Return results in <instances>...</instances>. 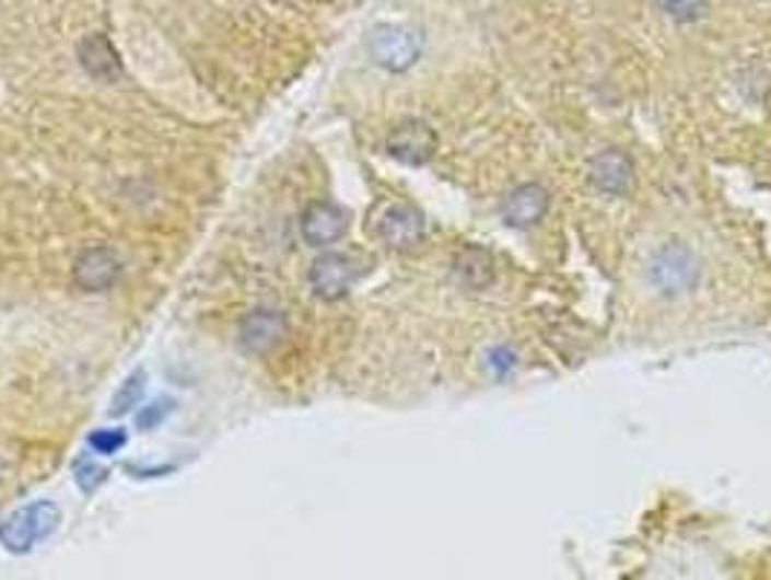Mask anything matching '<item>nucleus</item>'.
<instances>
[{"label":"nucleus","instance_id":"nucleus-1","mask_svg":"<svg viewBox=\"0 0 771 580\" xmlns=\"http://www.w3.org/2000/svg\"><path fill=\"white\" fill-rule=\"evenodd\" d=\"M59 522L61 511L56 502H33L15 511L7 522H0V543L12 555H26L33 552L38 540L50 537L52 531L59 529Z\"/></svg>","mask_w":771,"mask_h":580},{"label":"nucleus","instance_id":"nucleus-2","mask_svg":"<svg viewBox=\"0 0 771 580\" xmlns=\"http://www.w3.org/2000/svg\"><path fill=\"white\" fill-rule=\"evenodd\" d=\"M369 53L383 70L389 73H400L416 65L421 56V38L412 30L398 24H381L374 26L369 35Z\"/></svg>","mask_w":771,"mask_h":580},{"label":"nucleus","instance_id":"nucleus-3","mask_svg":"<svg viewBox=\"0 0 771 580\" xmlns=\"http://www.w3.org/2000/svg\"><path fill=\"white\" fill-rule=\"evenodd\" d=\"M363 262L349 253H325L311 265V288L319 299L325 302H334V299H342L357 285V279L363 276Z\"/></svg>","mask_w":771,"mask_h":580},{"label":"nucleus","instance_id":"nucleus-4","mask_svg":"<svg viewBox=\"0 0 771 580\" xmlns=\"http://www.w3.org/2000/svg\"><path fill=\"white\" fill-rule=\"evenodd\" d=\"M699 279V265L697 256L690 253L685 244H664L658 253H655L653 265H650V282L655 288L673 297V293H685L697 285Z\"/></svg>","mask_w":771,"mask_h":580},{"label":"nucleus","instance_id":"nucleus-5","mask_svg":"<svg viewBox=\"0 0 771 580\" xmlns=\"http://www.w3.org/2000/svg\"><path fill=\"white\" fill-rule=\"evenodd\" d=\"M435 149H439V137L421 119H407L398 128H392V134L386 137V151L400 163H407V166L430 163Z\"/></svg>","mask_w":771,"mask_h":580},{"label":"nucleus","instance_id":"nucleus-6","mask_svg":"<svg viewBox=\"0 0 771 580\" xmlns=\"http://www.w3.org/2000/svg\"><path fill=\"white\" fill-rule=\"evenodd\" d=\"M299 230H302V239L311 247H328L334 241H340L349 230V212L331 204V200H316L305 209Z\"/></svg>","mask_w":771,"mask_h":580},{"label":"nucleus","instance_id":"nucleus-7","mask_svg":"<svg viewBox=\"0 0 771 580\" xmlns=\"http://www.w3.org/2000/svg\"><path fill=\"white\" fill-rule=\"evenodd\" d=\"M427 224H423L421 209L409 207V204H392L377 218V235L383 244H389L395 250L416 247L423 239Z\"/></svg>","mask_w":771,"mask_h":580},{"label":"nucleus","instance_id":"nucleus-8","mask_svg":"<svg viewBox=\"0 0 771 580\" xmlns=\"http://www.w3.org/2000/svg\"><path fill=\"white\" fill-rule=\"evenodd\" d=\"M288 337V320L279 311H253L238 328V343L247 355H267Z\"/></svg>","mask_w":771,"mask_h":580},{"label":"nucleus","instance_id":"nucleus-9","mask_svg":"<svg viewBox=\"0 0 771 580\" xmlns=\"http://www.w3.org/2000/svg\"><path fill=\"white\" fill-rule=\"evenodd\" d=\"M119 258L114 250L108 247H91L84 250L82 256L75 258L73 265V279L79 288L93 290V293H102L108 290L110 285L119 279Z\"/></svg>","mask_w":771,"mask_h":580},{"label":"nucleus","instance_id":"nucleus-10","mask_svg":"<svg viewBox=\"0 0 771 580\" xmlns=\"http://www.w3.org/2000/svg\"><path fill=\"white\" fill-rule=\"evenodd\" d=\"M548 192L539 186V183H525V186H516L511 195L502 204V218L507 221V227H516V230H528V227L539 224L548 212Z\"/></svg>","mask_w":771,"mask_h":580},{"label":"nucleus","instance_id":"nucleus-11","mask_svg":"<svg viewBox=\"0 0 771 580\" xmlns=\"http://www.w3.org/2000/svg\"><path fill=\"white\" fill-rule=\"evenodd\" d=\"M589 181L604 195H623L632 186V160L618 149L600 151L589 163Z\"/></svg>","mask_w":771,"mask_h":580},{"label":"nucleus","instance_id":"nucleus-12","mask_svg":"<svg viewBox=\"0 0 771 580\" xmlns=\"http://www.w3.org/2000/svg\"><path fill=\"white\" fill-rule=\"evenodd\" d=\"M79 61L96 82H117L122 76V61H119L117 47L110 44L108 35H87L79 44Z\"/></svg>","mask_w":771,"mask_h":580},{"label":"nucleus","instance_id":"nucleus-13","mask_svg":"<svg viewBox=\"0 0 771 580\" xmlns=\"http://www.w3.org/2000/svg\"><path fill=\"white\" fill-rule=\"evenodd\" d=\"M456 267V276L467 288H488L497 276V262H493V253L488 247H479V244H467L462 253L453 262Z\"/></svg>","mask_w":771,"mask_h":580},{"label":"nucleus","instance_id":"nucleus-14","mask_svg":"<svg viewBox=\"0 0 771 580\" xmlns=\"http://www.w3.org/2000/svg\"><path fill=\"white\" fill-rule=\"evenodd\" d=\"M142 392H145V372H133L131 378L119 386L114 401H110V415L131 413L133 406L142 401Z\"/></svg>","mask_w":771,"mask_h":580},{"label":"nucleus","instance_id":"nucleus-15","mask_svg":"<svg viewBox=\"0 0 771 580\" xmlns=\"http://www.w3.org/2000/svg\"><path fill=\"white\" fill-rule=\"evenodd\" d=\"M664 15L679 21V24H690L708 12V0H655Z\"/></svg>","mask_w":771,"mask_h":580},{"label":"nucleus","instance_id":"nucleus-16","mask_svg":"<svg viewBox=\"0 0 771 580\" xmlns=\"http://www.w3.org/2000/svg\"><path fill=\"white\" fill-rule=\"evenodd\" d=\"M73 476H75V485L82 488V494H96V490L108 482V471L105 467H100L96 462H91V459H79V462L73 464Z\"/></svg>","mask_w":771,"mask_h":580},{"label":"nucleus","instance_id":"nucleus-17","mask_svg":"<svg viewBox=\"0 0 771 580\" xmlns=\"http://www.w3.org/2000/svg\"><path fill=\"white\" fill-rule=\"evenodd\" d=\"M87 444L100 456H114L128 444V436H125V430H96L87 436Z\"/></svg>","mask_w":771,"mask_h":580},{"label":"nucleus","instance_id":"nucleus-18","mask_svg":"<svg viewBox=\"0 0 771 580\" xmlns=\"http://www.w3.org/2000/svg\"><path fill=\"white\" fill-rule=\"evenodd\" d=\"M172 409H175V401L172 398H163L157 401V404L142 406L140 413H137V427H140L142 432L154 430V427H160V424L166 421L168 415H172Z\"/></svg>","mask_w":771,"mask_h":580}]
</instances>
